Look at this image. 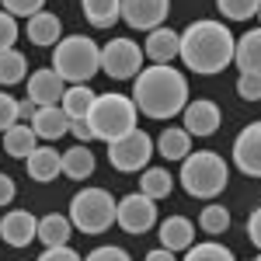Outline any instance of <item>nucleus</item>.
<instances>
[{
  "label": "nucleus",
  "instance_id": "1",
  "mask_svg": "<svg viewBox=\"0 0 261 261\" xmlns=\"http://www.w3.org/2000/svg\"><path fill=\"white\" fill-rule=\"evenodd\" d=\"M133 105L146 119L167 122L185 112L188 105V77L178 66H143L133 81Z\"/></svg>",
  "mask_w": 261,
  "mask_h": 261
},
{
  "label": "nucleus",
  "instance_id": "2",
  "mask_svg": "<svg viewBox=\"0 0 261 261\" xmlns=\"http://www.w3.org/2000/svg\"><path fill=\"white\" fill-rule=\"evenodd\" d=\"M233 45H237V35H233L223 21L202 18V21H192V24L181 32L178 60L185 63L192 73L213 77V73H223V70L233 63Z\"/></svg>",
  "mask_w": 261,
  "mask_h": 261
},
{
  "label": "nucleus",
  "instance_id": "3",
  "mask_svg": "<svg viewBox=\"0 0 261 261\" xmlns=\"http://www.w3.org/2000/svg\"><path fill=\"white\" fill-rule=\"evenodd\" d=\"M178 181L192 199L213 202L226 188V181H230V164L223 161L216 150H195V153H188L181 161Z\"/></svg>",
  "mask_w": 261,
  "mask_h": 261
},
{
  "label": "nucleus",
  "instance_id": "4",
  "mask_svg": "<svg viewBox=\"0 0 261 261\" xmlns=\"http://www.w3.org/2000/svg\"><path fill=\"white\" fill-rule=\"evenodd\" d=\"M53 70L66 84H91L101 73V45L87 35H66L53 45Z\"/></svg>",
  "mask_w": 261,
  "mask_h": 261
},
{
  "label": "nucleus",
  "instance_id": "5",
  "mask_svg": "<svg viewBox=\"0 0 261 261\" xmlns=\"http://www.w3.org/2000/svg\"><path fill=\"white\" fill-rule=\"evenodd\" d=\"M87 122H91V133L94 140L115 143L119 136L133 133L136 122H140V112L129 94H98L91 112H87Z\"/></svg>",
  "mask_w": 261,
  "mask_h": 261
},
{
  "label": "nucleus",
  "instance_id": "6",
  "mask_svg": "<svg viewBox=\"0 0 261 261\" xmlns=\"http://www.w3.org/2000/svg\"><path fill=\"white\" fill-rule=\"evenodd\" d=\"M115 202L119 199H112L108 188L84 185L81 192L70 199V213H66V216H70V223H73V230L98 237V233H105V230L115 226Z\"/></svg>",
  "mask_w": 261,
  "mask_h": 261
},
{
  "label": "nucleus",
  "instance_id": "7",
  "mask_svg": "<svg viewBox=\"0 0 261 261\" xmlns=\"http://www.w3.org/2000/svg\"><path fill=\"white\" fill-rule=\"evenodd\" d=\"M157 150H153V136L146 133V129H133V133H125L119 136L115 143H108V164L122 171V174H136V171H146L150 167V157H153Z\"/></svg>",
  "mask_w": 261,
  "mask_h": 261
},
{
  "label": "nucleus",
  "instance_id": "8",
  "mask_svg": "<svg viewBox=\"0 0 261 261\" xmlns=\"http://www.w3.org/2000/svg\"><path fill=\"white\" fill-rule=\"evenodd\" d=\"M143 49L133 39H112L101 45V73H108L112 81H136L143 70Z\"/></svg>",
  "mask_w": 261,
  "mask_h": 261
},
{
  "label": "nucleus",
  "instance_id": "9",
  "mask_svg": "<svg viewBox=\"0 0 261 261\" xmlns=\"http://www.w3.org/2000/svg\"><path fill=\"white\" fill-rule=\"evenodd\" d=\"M115 223H119L125 233H133V237H143V233H150L153 226H157V202L146 199L143 192H129V195H122L115 202Z\"/></svg>",
  "mask_w": 261,
  "mask_h": 261
},
{
  "label": "nucleus",
  "instance_id": "10",
  "mask_svg": "<svg viewBox=\"0 0 261 261\" xmlns=\"http://www.w3.org/2000/svg\"><path fill=\"white\" fill-rule=\"evenodd\" d=\"M181 129L188 133V136H195V140H209V136H216L223 125V112L216 101L209 98H195L185 105V112H181Z\"/></svg>",
  "mask_w": 261,
  "mask_h": 261
},
{
  "label": "nucleus",
  "instance_id": "11",
  "mask_svg": "<svg viewBox=\"0 0 261 261\" xmlns=\"http://www.w3.org/2000/svg\"><path fill=\"white\" fill-rule=\"evenodd\" d=\"M171 14V0H122V21L133 32H153Z\"/></svg>",
  "mask_w": 261,
  "mask_h": 261
},
{
  "label": "nucleus",
  "instance_id": "12",
  "mask_svg": "<svg viewBox=\"0 0 261 261\" xmlns=\"http://www.w3.org/2000/svg\"><path fill=\"white\" fill-rule=\"evenodd\" d=\"M233 164L247 178H261V122L244 125L233 140Z\"/></svg>",
  "mask_w": 261,
  "mask_h": 261
},
{
  "label": "nucleus",
  "instance_id": "13",
  "mask_svg": "<svg viewBox=\"0 0 261 261\" xmlns=\"http://www.w3.org/2000/svg\"><path fill=\"white\" fill-rule=\"evenodd\" d=\"M39 233V220L28 209H7L0 216V241L7 247H28Z\"/></svg>",
  "mask_w": 261,
  "mask_h": 261
},
{
  "label": "nucleus",
  "instance_id": "14",
  "mask_svg": "<svg viewBox=\"0 0 261 261\" xmlns=\"http://www.w3.org/2000/svg\"><path fill=\"white\" fill-rule=\"evenodd\" d=\"M181 53V32L174 28H153V32H146V42H143V56L153 63V66H171V60H178Z\"/></svg>",
  "mask_w": 261,
  "mask_h": 261
},
{
  "label": "nucleus",
  "instance_id": "15",
  "mask_svg": "<svg viewBox=\"0 0 261 261\" xmlns=\"http://www.w3.org/2000/svg\"><path fill=\"white\" fill-rule=\"evenodd\" d=\"M63 94H66V81L53 66H42L28 77V98L35 101L39 108H49V105H60Z\"/></svg>",
  "mask_w": 261,
  "mask_h": 261
},
{
  "label": "nucleus",
  "instance_id": "16",
  "mask_svg": "<svg viewBox=\"0 0 261 261\" xmlns=\"http://www.w3.org/2000/svg\"><path fill=\"white\" fill-rule=\"evenodd\" d=\"M157 237H161V247L178 254V251H188L195 244V226L188 216H167V220L157 223Z\"/></svg>",
  "mask_w": 261,
  "mask_h": 261
},
{
  "label": "nucleus",
  "instance_id": "17",
  "mask_svg": "<svg viewBox=\"0 0 261 261\" xmlns=\"http://www.w3.org/2000/svg\"><path fill=\"white\" fill-rule=\"evenodd\" d=\"M24 32H28V42H32V45L53 49V45L63 39V21H60V14H53V11H39V14L28 18Z\"/></svg>",
  "mask_w": 261,
  "mask_h": 261
},
{
  "label": "nucleus",
  "instance_id": "18",
  "mask_svg": "<svg viewBox=\"0 0 261 261\" xmlns=\"http://www.w3.org/2000/svg\"><path fill=\"white\" fill-rule=\"evenodd\" d=\"M24 167H28V178L39 181V185H45V181H56V178L63 174V153H56L53 146H35V150L28 153Z\"/></svg>",
  "mask_w": 261,
  "mask_h": 261
},
{
  "label": "nucleus",
  "instance_id": "19",
  "mask_svg": "<svg viewBox=\"0 0 261 261\" xmlns=\"http://www.w3.org/2000/svg\"><path fill=\"white\" fill-rule=\"evenodd\" d=\"M32 129H35V136L45 143H56L60 136L70 133V115L63 112L60 105H49V108H39L35 112V119H32Z\"/></svg>",
  "mask_w": 261,
  "mask_h": 261
},
{
  "label": "nucleus",
  "instance_id": "20",
  "mask_svg": "<svg viewBox=\"0 0 261 261\" xmlns=\"http://www.w3.org/2000/svg\"><path fill=\"white\" fill-rule=\"evenodd\" d=\"M70 237H73L70 216H63V213H45V216H39L35 241H42V247H63V244H70Z\"/></svg>",
  "mask_w": 261,
  "mask_h": 261
},
{
  "label": "nucleus",
  "instance_id": "21",
  "mask_svg": "<svg viewBox=\"0 0 261 261\" xmlns=\"http://www.w3.org/2000/svg\"><path fill=\"white\" fill-rule=\"evenodd\" d=\"M233 63L241 66V73H258L261 77V28L244 32L233 45Z\"/></svg>",
  "mask_w": 261,
  "mask_h": 261
},
{
  "label": "nucleus",
  "instance_id": "22",
  "mask_svg": "<svg viewBox=\"0 0 261 261\" xmlns=\"http://www.w3.org/2000/svg\"><path fill=\"white\" fill-rule=\"evenodd\" d=\"M0 146H4V153L7 157H18V161H28V153L39 146V136H35V129L28 125V122H14L7 133H4V140H0Z\"/></svg>",
  "mask_w": 261,
  "mask_h": 261
},
{
  "label": "nucleus",
  "instance_id": "23",
  "mask_svg": "<svg viewBox=\"0 0 261 261\" xmlns=\"http://www.w3.org/2000/svg\"><path fill=\"white\" fill-rule=\"evenodd\" d=\"M153 150L161 153L164 161H185V157L192 153V136H188L181 125H167L161 136H157Z\"/></svg>",
  "mask_w": 261,
  "mask_h": 261
},
{
  "label": "nucleus",
  "instance_id": "24",
  "mask_svg": "<svg viewBox=\"0 0 261 261\" xmlns=\"http://www.w3.org/2000/svg\"><path fill=\"white\" fill-rule=\"evenodd\" d=\"M94 167H98V161H94V153H91L84 143H73V146L63 153V174L70 181H87L94 174Z\"/></svg>",
  "mask_w": 261,
  "mask_h": 261
},
{
  "label": "nucleus",
  "instance_id": "25",
  "mask_svg": "<svg viewBox=\"0 0 261 261\" xmlns=\"http://www.w3.org/2000/svg\"><path fill=\"white\" fill-rule=\"evenodd\" d=\"M81 11L94 28H112L122 21V0H81Z\"/></svg>",
  "mask_w": 261,
  "mask_h": 261
},
{
  "label": "nucleus",
  "instance_id": "26",
  "mask_svg": "<svg viewBox=\"0 0 261 261\" xmlns=\"http://www.w3.org/2000/svg\"><path fill=\"white\" fill-rule=\"evenodd\" d=\"M94 98H98V91H91L87 84H66V94H63L60 108L70 115V119H87Z\"/></svg>",
  "mask_w": 261,
  "mask_h": 261
},
{
  "label": "nucleus",
  "instance_id": "27",
  "mask_svg": "<svg viewBox=\"0 0 261 261\" xmlns=\"http://www.w3.org/2000/svg\"><path fill=\"white\" fill-rule=\"evenodd\" d=\"M171 188H174V174H171L167 167H146L140 174V192L146 199L161 202V199L171 195Z\"/></svg>",
  "mask_w": 261,
  "mask_h": 261
},
{
  "label": "nucleus",
  "instance_id": "28",
  "mask_svg": "<svg viewBox=\"0 0 261 261\" xmlns=\"http://www.w3.org/2000/svg\"><path fill=\"white\" fill-rule=\"evenodd\" d=\"M28 77V60L21 49H4L0 53V87H14Z\"/></svg>",
  "mask_w": 261,
  "mask_h": 261
},
{
  "label": "nucleus",
  "instance_id": "29",
  "mask_svg": "<svg viewBox=\"0 0 261 261\" xmlns=\"http://www.w3.org/2000/svg\"><path fill=\"white\" fill-rule=\"evenodd\" d=\"M199 230L202 233H209V237H220L230 230V209L220 205V202H209V205H202L199 213Z\"/></svg>",
  "mask_w": 261,
  "mask_h": 261
},
{
  "label": "nucleus",
  "instance_id": "30",
  "mask_svg": "<svg viewBox=\"0 0 261 261\" xmlns=\"http://www.w3.org/2000/svg\"><path fill=\"white\" fill-rule=\"evenodd\" d=\"M181 261H237V258H233V251L223 247L220 241H202V244H192Z\"/></svg>",
  "mask_w": 261,
  "mask_h": 261
},
{
  "label": "nucleus",
  "instance_id": "31",
  "mask_svg": "<svg viewBox=\"0 0 261 261\" xmlns=\"http://www.w3.org/2000/svg\"><path fill=\"white\" fill-rule=\"evenodd\" d=\"M261 0H216V11H220L226 21H251L258 18Z\"/></svg>",
  "mask_w": 261,
  "mask_h": 261
},
{
  "label": "nucleus",
  "instance_id": "32",
  "mask_svg": "<svg viewBox=\"0 0 261 261\" xmlns=\"http://www.w3.org/2000/svg\"><path fill=\"white\" fill-rule=\"evenodd\" d=\"M0 7L11 14V18H32V14H39L45 11V0H0Z\"/></svg>",
  "mask_w": 261,
  "mask_h": 261
},
{
  "label": "nucleus",
  "instance_id": "33",
  "mask_svg": "<svg viewBox=\"0 0 261 261\" xmlns=\"http://www.w3.org/2000/svg\"><path fill=\"white\" fill-rule=\"evenodd\" d=\"M14 122H18V98L0 91V136H4Z\"/></svg>",
  "mask_w": 261,
  "mask_h": 261
},
{
  "label": "nucleus",
  "instance_id": "34",
  "mask_svg": "<svg viewBox=\"0 0 261 261\" xmlns=\"http://www.w3.org/2000/svg\"><path fill=\"white\" fill-rule=\"evenodd\" d=\"M18 18H11L7 11H0V53L4 49H14V42H18Z\"/></svg>",
  "mask_w": 261,
  "mask_h": 261
},
{
  "label": "nucleus",
  "instance_id": "35",
  "mask_svg": "<svg viewBox=\"0 0 261 261\" xmlns=\"http://www.w3.org/2000/svg\"><path fill=\"white\" fill-rule=\"evenodd\" d=\"M84 261H133V258H129V251L119 247V244H101V247H94Z\"/></svg>",
  "mask_w": 261,
  "mask_h": 261
},
{
  "label": "nucleus",
  "instance_id": "36",
  "mask_svg": "<svg viewBox=\"0 0 261 261\" xmlns=\"http://www.w3.org/2000/svg\"><path fill=\"white\" fill-rule=\"evenodd\" d=\"M237 94L244 101H261V77L258 73H241L237 77Z\"/></svg>",
  "mask_w": 261,
  "mask_h": 261
},
{
  "label": "nucleus",
  "instance_id": "37",
  "mask_svg": "<svg viewBox=\"0 0 261 261\" xmlns=\"http://www.w3.org/2000/svg\"><path fill=\"white\" fill-rule=\"evenodd\" d=\"M39 261H84V258L70 247V244H63V247H45V251L39 254Z\"/></svg>",
  "mask_w": 261,
  "mask_h": 261
},
{
  "label": "nucleus",
  "instance_id": "38",
  "mask_svg": "<svg viewBox=\"0 0 261 261\" xmlns=\"http://www.w3.org/2000/svg\"><path fill=\"white\" fill-rule=\"evenodd\" d=\"M14 199H18V185H14L11 174H4V171H0V209H4V205H11Z\"/></svg>",
  "mask_w": 261,
  "mask_h": 261
},
{
  "label": "nucleus",
  "instance_id": "39",
  "mask_svg": "<svg viewBox=\"0 0 261 261\" xmlns=\"http://www.w3.org/2000/svg\"><path fill=\"white\" fill-rule=\"evenodd\" d=\"M70 133H73V136H77V143H84V146L94 140V133H91V122H87V119H70Z\"/></svg>",
  "mask_w": 261,
  "mask_h": 261
},
{
  "label": "nucleus",
  "instance_id": "40",
  "mask_svg": "<svg viewBox=\"0 0 261 261\" xmlns=\"http://www.w3.org/2000/svg\"><path fill=\"white\" fill-rule=\"evenodd\" d=\"M247 237H251V244L261 251V205L247 216Z\"/></svg>",
  "mask_w": 261,
  "mask_h": 261
},
{
  "label": "nucleus",
  "instance_id": "41",
  "mask_svg": "<svg viewBox=\"0 0 261 261\" xmlns=\"http://www.w3.org/2000/svg\"><path fill=\"white\" fill-rule=\"evenodd\" d=\"M35 112H39V105H35L32 98H21L18 101V122H32V119H35Z\"/></svg>",
  "mask_w": 261,
  "mask_h": 261
},
{
  "label": "nucleus",
  "instance_id": "42",
  "mask_svg": "<svg viewBox=\"0 0 261 261\" xmlns=\"http://www.w3.org/2000/svg\"><path fill=\"white\" fill-rule=\"evenodd\" d=\"M143 261H178L171 251H164V247H153V251H146V258Z\"/></svg>",
  "mask_w": 261,
  "mask_h": 261
},
{
  "label": "nucleus",
  "instance_id": "43",
  "mask_svg": "<svg viewBox=\"0 0 261 261\" xmlns=\"http://www.w3.org/2000/svg\"><path fill=\"white\" fill-rule=\"evenodd\" d=\"M258 21H261V7H258ZM258 28H261V24H258Z\"/></svg>",
  "mask_w": 261,
  "mask_h": 261
},
{
  "label": "nucleus",
  "instance_id": "44",
  "mask_svg": "<svg viewBox=\"0 0 261 261\" xmlns=\"http://www.w3.org/2000/svg\"><path fill=\"white\" fill-rule=\"evenodd\" d=\"M254 261H261V251H258V258H254Z\"/></svg>",
  "mask_w": 261,
  "mask_h": 261
}]
</instances>
